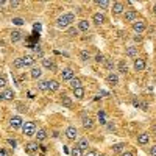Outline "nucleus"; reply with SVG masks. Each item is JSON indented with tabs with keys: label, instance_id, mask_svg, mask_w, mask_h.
Returning a JSON list of instances; mask_svg holds the SVG:
<instances>
[{
	"label": "nucleus",
	"instance_id": "20",
	"mask_svg": "<svg viewBox=\"0 0 156 156\" xmlns=\"http://www.w3.org/2000/svg\"><path fill=\"white\" fill-rule=\"evenodd\" d=\"M150 142V134L148 133H140L137 134V144L139 145H147Z\"/></svg>",
	"mask_w": 156,
	"mask_h": 156
},
{
	"label": "nucleus",
	"instance_id": "41",
	"mask_svg": "<svg viewBox=\"0 0 156 156\" xmlns=\"http://www.w3.org/2000/svg\"><path fill=\"white\" fill-rule=\"evenodd\" d=\"M8 5H9L11 8H19L22 3H20V2H17V0H14V2H8Z\"/></svg>",
	"mask_w": 156,
	"mask_h": 156
},
{
	"label": "nucleus",
	"instance_id": "26",
	"mask_svg": "<svg viewBox=\"0 0 156 156\" xmlns=\"http://www.w3.org/2000/svg\"><path fill=\"white\" fill-rule=\"evenodd\" d=\"M125 55H126L128 58H137V47L129 45V47L125 50Z\"/></svg>",
	"mask_w": 156,
	"mask_h": 156
},
{
	"label": "nucleus",
	"instance_id": "38",
	"mask_svg": "<svg viewBox=\"0 0 156 156\" xmlns=\"http://www.w3.org/2000/svg\"><path fill=\"white\" fill-rule=\"evenodd\" d=\"M12 23L17 25V27H20V25H23V23H25V20H23L22 17H12Z\"/></svg>",
	"mask_w": 156,
	"mask_h": 156
},
{
	"label": "nucleus",
	"instance_id": "52",
	"mask_svg": "<svg viewBox=\"0 0 156 156\" xmlns=\"http://www.w3.org/2000/svg\"><path fill=\"white\" fill-rule=\"evenodd\" d=\"M97 156H106V154H97Z\"/></svg>",
	"mask_w": 156,
	"mask_h": 156
},
{
	"label": "nucleus",
	"instance_id": "37",
	"mask_svg": "<svg viewBox=\"0 0 156 156\" xmlns=\"http://www.w3.org/2000/svg\"><path fill=\"white\" fill-rule=\"evenodd\" d=\"M80 58H81L83 61H89V59H90V55H89V51H87V50H83L81 53H80Z\"/></svg>",
	"mask_w": 156,
	"mask_h": 156
},
{
	"label": "nucleus",
	"instance_id": "51",
	"mask_svg": "<svg viewBox=\"0 0 156 156\" xmlns=\"http://www.w3.org/2000/svg\"><path fill=\"white\" fill-rule=\"evenodd\" d=\"M153 14H156V3L153 5Z\"/></svg>",
	"mask_w": 156,
	"mask_h": 156
},
{
	"label": "nucleus",
	"instance_id": "14",
	"mask_svg": "<svg viewBox=\"0 0 156 156\" xmlns=\"http://www.w3.org/2000/svg\"><path fill=\"white\" fill-rule=\"evenodd\" d=\"M106 83H108L109 86H117V84H119V75H117L115 72L108 73V76H106Z\"/></svg>",
	"mask_w": 156,
	"mask_h": 156
},
{
	"label": "nucleus",
	"instance_id": "46",
	"mask_svg": "<svg viewBox=\"0 0 156 156\" xmlns=\"http://www.w3.org/2000/svg\"><path fill=\"white\" fill-rule=\"evenodd\" d=\"M120 156H134V154H133V151H122Z\"/></svg>",
	"mask_w": 156,
	"mask_h": 156
},
{
	"label": "nucleus",
	"instance_id": "44",
	"mask_svg": "<svg viewBox=\"0 0 156 156\" xmlns=\"http://www.w3.org/2000/svg\"><path fill=\"white\" fill-rule=\"evenodd\" d=\"M8 144H9V145H11V147H12V148H14V147H16V145H17V142H16V140H14V139H8Z\"/></svg>",
	"mask_w": 156,
	"mask_h": 156
},
{
	"label": "nucleus",
	"instance_id": "16",
	"mask_svg": "<svg viewBox=\"0 0 156 156\" xmlns=\"http://www.w3.org/2000/svg\"><path fill=\"white\" fill-rule=\"evenodd\" d=\"M89 144H90V142H89V139L87 137H80V139H78V142H76V147L78 148H80V150H89Z\"/></svg>",
	"mask_w": 156,
	"mask_h": 156
},
{
	"label": "nucleus",
	"instance_id": "33",
	"mask_svg": "<svg viewBox=\"0 0 156 156\" xmlns=\"http://www.w3.org/2000/svg\"><path fill=\"white\" fill-rule=\"evenodd\" d=\"M70 156H83V150H80V148L75 145V147H72V150H70Z\"/></svg>",
	"mask_w": 156,
	"mask_h": 156
},
{
	"label": "nucleus",
	"instance_id": "35",
	"mask_svg": "<svg viewBox=\"0 0 156 156\" xmlns=\"http://www.w3.org/2000/svg\"><path fill=\"white\" fill-rule=\"evenodd\" d=\"M34 55L36 56H39V58H44V53H42V48L41 47H39V45H34Z\"/></svg>",
	"mask_w": 156,
	"mask_h": 156
},
{
	"label": "nucleus",
	"instance_id": "17",
	"mask_svg": "<svg viewBox=\"0 0 156 156\" xmlns=\"http://www.w3.org/2000/svg\"><path fill=\"white\" fill-rule=\"evenodd\" d=\"M30 76L33 78V80H37V78H41V76H42V67L33 66V67L30 69Z\"/></svg>",
	"mask_w": 156,
	"mask_h": 156
},
{
	"label": "nucleus",
	"instance_id": "3",
	"mask_svg": "<svg viewBox=\"0 0 156 156\" xmlns=\"http://www.w3.org/2000/svg\"><path fill=\"white\" fill-rule=\"evenodd\" d=\"M137 17H139V14H137L136 9H126L123 12V20L125 22H136Z\"/></svg>",
	"mask_w": 156,
	"mask_h": 156
},
{
	"label": "nucleus",
	"instance_id": "30",
	"mask_svg": "<svg viewBox=\"0 0 156 156\" xmlns=\"http://www.w3.org/2000/svg\"><path fill=\"white\" fill-rule=\"evenodd\" d=\"M109 2H108V0H98V2H97V6L100 8V9H108L109 8Z\"/></svg>",
	"mask_w": 156,
	"mask_h": 156
},
{
	"label": "nucleus",
	"instance_id": "29",
	"mask_svg": "<svg viewBox=\"0 0 156 156\" xmlns=\"http://www.w3.org/2000/svg\"><path fill=\"white\" fill-rule=\"evenodd\" d=\"M37 89L41 90V92H47L48 90V84H47V80H42L37 83Z\"/></svg>",
	"mask_w": 156,
	"mask_h": 156
},
{
	"label": "nucleus",
	"instance_id": "48",
	"mask_svg": "<svg viewBox=\"0 0 156 156\" xmlns=\"http://www.w3.org/2000/svg\"><path fill=\"white\" fill-rule=\"evenodd\" d=\"M134 41H137V42H140V41H142V37H140V36H134Z\"/></svg>",
	"mask_w": 156,
	"mask_h": 156
},
{
	"label": "nucleus",
	"instance_id": "47",
	"mask_svg": "<svg viewBox=\"0 0 156 156\" xmlns=\"http://www.w3.org/2000/svg\"><path fill=\"white\" fill-rule=\"evenodd\" d=\"M0 156H9V154H8V151L5 148H0Z\"/></svg>",
	"mask_w": 156,
	"mask_h": 156
},
{
	"label": "nucleus",
	"instance_id": "13",
	"mask_svg": "<svg viewBox=\"0 0 156 156\" xmlns=\"http://www.w3.org/2000/svg\"><path fill=\"white\" fill-rule=\"evenodd\" d=\"M22 61H23V67H33L34 66V61H36V56L34 55H25V56H22Z\"/></svg>",
	"mask_w": 156,
	"mask_h": 156
},
{
	"label": "nucleus",
	"instance_id": "5",
	"mask_svg": "<svg viewBox=\"0 0 156 156\" xmlns=\"http://www.w3.org/2000/svg\"><path fill=\"white\" fill-rule=\"evenodd\" d=\"M22 125H23V119L20 115H12L9 119V126L12 129H19V128H22Z\"/></svg>",
	"mask_w": 156,
	"mask_h": 156
},
{
	"label": "nucleus",
	"instance_id": "7",
	"mask_svg": "<svg viewBox=\"0 0 156 156\" xmlns=\"http://www.w3.org/2000/svg\"><path fill=\"white\" fill-rule=\"evenodd\" d=\"M66 137L69 139V140H75V139H78V129H76V126H73V125H70V126H67L66 128Z\"/></svg>",
	"mask_w": 156,
	"mask_h": 156
},
{
	"label": "nucleus",
	"instance_id": "39",
	"mask_svg": "<svg viewBox=\"0 0 156 156\" xmlns=\"http://www.w3.org/2000/svg\"><path fill=\"white\" fill-rule=\"evenodd\" d=\"M67 34H69V36H76V34H78V28L69 27V28H67Z\"/></svg>",
	"mask_w": 156,
	"mask_h": 156
},
{
	"label": "nucleus",
	"instance_id": "34",
	"mask_svg": "<svg viewBox=\"0 0 156 156\" xmlns=\"http://www.w3.org/2000/svg\"><path fill=\"white\" fill-rule=\"evenodd\" d=\"M8 84V80H6V75L3 73H0V89H5Z\"/></svg>",
	"mask_w": 156,
	"mask_h": 156
},
{
	"label": "nucleus",
	"instance_id": "31",
	"mask_svg": "<svg viewBox=\"0 0 156 156\" xmlns=\"http://www.w3.org/2000/svg\"><path fill=\"white\" fill-rule=\"evenodd\" d=\"M12 67H14V69H22V67H23L22 58H16L14 61H12Z\"/></svg>",
	"mask_w": 156,
	"mask_h": 156
},
{
	"label": "nucleus",
	"instance_id": "28",
	"mask_svg": "<svg viewBox=\"0 0 156 156\" xmlns=\"http://www.w3.org/2000/svg\"><path fill=\"white\" fill-rule=\"evenodd\" d=\"M61 105L66 106V108H72V105H73V103H72V98L67 97V95H62V97H61Z\"/></svg>",
	"mask_w": 156,
	"mask_h": 156
},
{
	"label": "nucleus",
	"instance_id": "22",
	"mask_svg": "<svg viewBox=\"0 0 156 156\" xmlns=\"http://www.w3.org/2000/svg\"><path fill=\"white\" fill-rule=\"evenodd\" d=\"M11 42H19V41H22V37H23V33L22 31H19V30H12L11 31Z\"/></svg>",
	"mask_w": 156,
	"mask_h": 156
},
{
	"label": "nucleus",
	"instance_id": "49",
	"mask_svg": "<svg viewBox=\"0 0 156 156\" xmlns=\"http://www.w3.org/2000/svg\"><path fill=\"white\" fill-rule=\"evenodd\" d=\"M108 129H109V131H114L115 128H114V125H108Z\"/></svg>",
	"mask_w": 156,
	"mask_h": 156
},
{
	"label": "nucleus",
	"instance_id": "25",
	"mask_svg": "<svg viewBox=\"0 0 156 156\" xmlns=\"http://www.w3.org/2000/svg\"><path fill=\"white\" fill-rule=\"evenodd\" d=\"M72 92H73V97H75L76 100H83V98L86 97V90H84V87H78V89L72 90Z\"/></svg>",
	"mask_w": 156,
	"mask_h": 156
},
{
	"label": "nucleus",
	"instance_id": "12",
	"mask_svg": "<svg viewBox=\"0 0 156 156\" xmlns=\"http://www.w3.org/2000/svg\"><path fill=\"white\" fill-rule=\"evenodd\" d=\"M145 66H147L145 58H136V59H134L133 67H134V70H136V72H142V70L145 69Z\"/></svg>",
	"mask_w": 156,
	"mask_h": 156
},
{
	"label": "nucleus",
	"instance_id": "9",
	"mask_svg": "<svg viewBox=\"0 0 156 156\" xmlns=\"http://www.w3.org/2000/svg\"><path fill=\"white\" fill-rule=\"evenodd\" d=\"M41 64H42V67L44 69H48V70H56V64H55V59H51V58H42L41 59Z\"/></svg>",
	"mask_w": 156,
	"mask_h": 156
},
{
	"label": "nucleus",
	"instance_id": "27",
	"mask_svg": "<svg viewBox=\"0 0 156 156\" xmlns=\"http://www.w3.org/2000/svg\"><path fill=\"white\" fill-rule=\"evenodd\" d=\"M117 67H119V72H120V73H123V75L128 72V64H126V61H125V59H120V61H119V64H117Z\"/></svg>",
	"mask_w": 156,
	"mask_h": 156
},
{
	"label": "nucleus",
	"instance_id": "23",
	"mask_svg": "<svg viewBox=\"0 0 156 156\" xmlns=\"http://www.w3.org/2000/svg\"><path fill=\"white\" fill-rule=\"evenodd\" d=\"M47 84H48L50 92H56V90H59V86H61L58 80H47Z\"/></svg>",
	"mask_w": 156,
	"mask_h": 156
},
{
	"label": "nucleus",
	"instance_id": "4",
	"mask_svg": "<svg viewBox=\"0 0 156 156\" xmlns=\"http://www.w3.org/2000/svg\"><path fill=\"white\" fill-rule=\"evenodd\" d=\"M73 76H75V72H73L70 67H66V69H62V70L59 72V78H61L62 81H70Z\"/></svg>",
	"mask_w": 156,
	"mask_h": 156
},
{
	"label": "nucleus",
	"instance_id": "24",
	"mask_svg": "<svg viewBox=\"0 0 156 156\" xmlns=\"http://www.w3.org/2000/svg\"><path fill=\"white\" fill-rule=\"evenodd\" d=\"M14 95H16V92L12 89H9V87H5L3 92H2V98L3 100H12V98H14Z\"/></svg>",
	"mask_w": 156,
	"mask_h": 156
},
{
	"label": "nucleus",
	"instance_id": "43",
	"mask_svg": "<svg viewBox=\"0 0 156 156\" xmlns=\"http://www.w3.org/2000/svg\"><path fill=\"white\" fill-rule=\"evenodd\" d=\"M17 106H19V111H20V112H27V111H28V108H27V106H23V105H20V103H19Z\"/></svg>",
	"mask_w": 156,
	"mask_h": 156
},
{
	"label": "nucleus",
	"instance_id": "18",
	"mask_svg": "<svg viewBox=\"0 0 156 156\" xmlns=\"http://www.w3.org/2000/svg\"><path fill=\"white\" fill-rule=\"evenodd\" d=\"M89 28H90V22L87 19L78 20V31H89Z\"/></svg>",
	"mask_w": 156,
	"mask_h": 156
},
{
	"label": "nucleus",
	"instance_id": "42",
	"mask_svg": "<svg viewBox=\"0 0 156 156\" xmlns=\"http://www.w3.org/2000/svg\"><path fill=\"white\" fill-rule=\"evenodd\" d=\"M95 61H97V62H103V61H105V56H103V53H97V55H95Z\"/></svg>",
	"mask_w": 156,
	"mask_h": 156
},
{
	"label": "nucleus",
	"instance_id": "2",
	"mask_svg": "<svg viewBox=\"0 0 156 156\" xmlns=\"http://www.w3.org/2000/svg\"><path fill=\"white\" fill-rule=\"evenodd\" d=\"M22 133L27 137H33L36 134V123L34 122H23L22 125Z\"/></svg>",
	"mask_w": 156,
	"mask_h": 156
},
{
	"label": "nucleus",
	"instance_id": "8",
	"mask_svg": "<svg viewBox=\"0 0 156 156\" xmlns=\"http://www.w3.org/2000/svg\"><path fill=\"white\" fill-rule=\"evenodd\" d=\"M111 11H112V14H114V16L123 14V12H125V3H123V2H114Z\"/></svg>",
	"mask_w": 156,
	"mask_h": 156
},
{
	"label": "nucleus",
	"instance_id": "10",
	"mask_svg": "<svg viewBox=\"0 0 156 156\" xmlns=\"http://www.w3.org/2000/svg\"><path fill=\"white\" fill-rule=\"evenodd\" d=\"M81 125H83L84 129H92L94 128V119L89 117V115H86V114H83L81 115Z\"/></svg>",
	"mask_w": 156,
	"mask_h": 156
},
{
	"label": "nucleus",
	"instance_id": "1",
	"mask_svg": "<svg viewBox=\"0 0 156 156\" xmlns=\"http://www.w3.org/2000/svg\"><path fill=\"white\" fill-rule=\"evenodd\" d=\"M73 22H75V14L73 12H66V14H62L56 19V27L59 30H66V28L72 27Z\"/></svg>",
	"mask_w": 156,
	"mask_h": 156
},
{
	"label": "nucleus",
	"instance_id": "32",
	"mask_svg": "<svg viewBox=\"0 0 156 156\" xmlns=\"http://www.w3.org/2000/svg\"><path fill=\"white\" fill-rule=\"evenodd\" d=\"M103 66H105L108 70H111V72H112V69H114V62H112V59L105 58V61H103Z\"/></svg>",
	"mask_w": 156,
	"mask_h": 156
},
{
	"label": "nucleus",
	"instance_id": "45",
	"mask_svg": "<svg viewBox=\"0 0 156 156\" xmlns=\"http://www.w3.org/2000/svg\"><path fill=\"white\" fill-rule=\"evenodd\" d=\"M150 156H156V145H153L150 148Z\"/></svg>",
	"mask_w": 156,
	"mask_h": 156
},
{
	"label": "nucleus",
	"instance_id": "50",
	"mask_svg": "<svg viewBox=\"0 0 156 156\" xmlns=\"http://www.w3.org/2000/svg\"><path fill=\"white\" fill-rule=\"evenodd\" d=\"M6 5V2H3V0H0V8H3Z\"/></svg>",
	"mask_w": 156,
	"mask_h": 156
},
{
	"label": "nucleus",
	"instance_id": "19",
	"mask_svg": "<svg viewBox=\"0 0 156 156\" xmlns=\"http://www.w3.org/2000/svg\"><path fill=\"white\" fill-rule=\"evenodd\" d=\"M36 142H44L47 137H48V134H47V131L44 128H39V129H36Z\"/></svg>",
	"mask_w": 156,
	"mask_h": 156
},
{
	"label": "nucleus",
	"instance_id": "15",
	"mask_svg": "<svg viewBox=\"0 0 156 156\" xmlns=\"http://www.w3.org/2000/svg\"><path fill=\"white\" fill-rule=\"evenodd\" d=\"M92 22L95 25H103V23L106 22V16L103 14V12H95V14L92 16Z\"/></svg>",
	"mask_w": 156,
	"mask_h": 156
},
{
	"label": "nucleus",
	"instance_id": "36",
	"mask_svg": "<svg viewBox=\"0 0 156 156\" xmlns=\"http://www.w3.org/2000/svg\"><path fill=\"white\" fill-rule=\"evenodd\" d=\"M112 150L114 151H125V144H115V145H112Z\"/></svg>",
	"mask_w": 156,
	"mask_h": 156
},
{
	"label": "nucleus",
	"instance_id": "11",
	"mask_svg": "<svg viewBox=\"0 0 156 156\" xmlns=\"http://www.w3.org/2000/svg\"><path fill=\"white\" fill-rule=\"evenodd\" d=\"M23 148H25V153H28V154H36L39 145H37V142H27Z\"/></svg>",
	"mask_w": 156,
	"mask_h": 156
},
{
	"label": "nucleus",
	"instance_id": "6",
	"mask_svg": "<svg viewBox=\"0 0 156 156\" xmlns=\"http://www.w3.org/2000/svg\"><path fill=\"white\" fill-rule=\"evenodd\" d=\"M145 28H147V23H145V20H142V19H137L136 22H133V30L137 33V34H140V33H144L145 31Z\"/></svg>",
	"mask_w": 156,
	"mask_h": 156
},
{
	"label": "nucleus",
	"instance_id": "21",
	"mask_svg": "<svg viewBox=\"0 0 156 156\" xmlns=\"http://www.w3.org/2000/svg\"><path fill=\"white\" fill-rule=\"evenodd\" d=\"M69 87H70L72 90H75V89H78V87H83V81L80 80V78H76V76H73L72 80L69 81Z\"/></svg>",
	"mask_w": 156,
	"mask_h": 156
},
{
	"label": "nucleus",
	"instance_id": "40",
	"mask_svg": "<svg viewBox=\"0 0 156 156\" xmlns=\"http://www.w3.org/2000/svg\"><path fill=\"white\" fill-rule=\"evenodd\" d=\"M97 154H98V153H97L94 148H89L86 153H83V156H97Z\"/></svg>",
	"mask_w": 156,
	"mask_h": 156
}]
</instances>
